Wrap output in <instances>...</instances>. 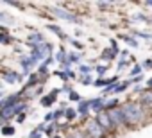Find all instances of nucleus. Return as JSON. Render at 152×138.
I'll return each instance as SVG.
<instances>
[]
</instances>
